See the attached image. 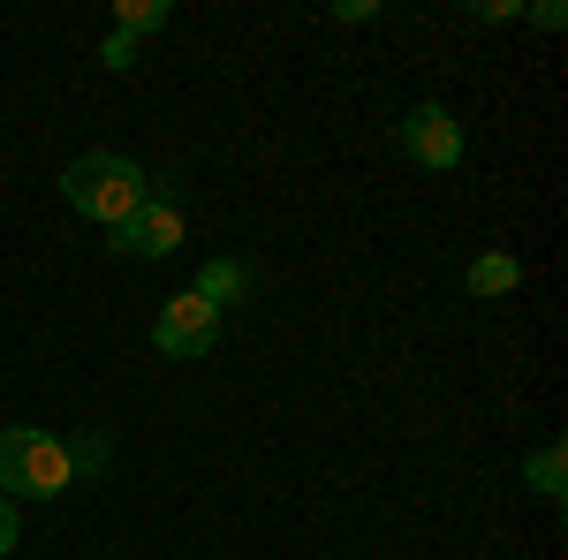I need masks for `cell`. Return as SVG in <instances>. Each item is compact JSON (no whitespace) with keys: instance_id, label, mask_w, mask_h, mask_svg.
<instances>
[{"instance_id":"obj_6","label":"cell","mask_w":568,"mask_h":560,"mask_svg":"<svg viewBox=\"0 0 568 560\" xmlns=\"http://www.w3.org/2000/svg\"><path fill=\"white\" fill-rule=\"evenodd\" d=\"M251 288H258V273H251V265L213 258L205 273H197V288H190V296H205L213 310H235V303H251Z\"/></svg>"},{"instance_id":"obj_10","label":"cell","mask_w":568,"mask_h":560,"mask_svg":"<svg viewBox=\"0 0 568 560\" xmlns=\"http://www.w3.org/2000/svg\"><path fill=\"white\" fill-rule=\"evenodd\" d=\"M99 61H106V69H136V39H122V31H114V39L99 45Z\"/></svg>"},{"instance_id":"obj_8","label":"cell","mask_w":568,"mask_h":560,"mask_svg":"<svg viewBox=\"0 0 568 560\" xmlns=\"http://www.w3.org/2000/svg\"><path fill=\"white\" fill-rule=\"evenodd\" d=\"M463 288H470L478 303H493V296H516V288H524V265H516V258H500V251H493V258H478L470 273H463Z\"/></svg>"},{"instance_id":"obj_5","label":"cell","mask_w":568,"mask_h":560,"mask_svg":"<svg viewBox=\"0 0 568 560\" xmlns=\"http://www.w3.org/2000/svg\"><path fill=\"white\" fill-rule=\"evenodd\" d=\"M152 342H160V356H213L220 342V310L205 296H168L160 303V326H152Z\"/></svg>"},{"instance_id":"obj_11","label":"cell","mask_w":568,"mask_h":560,"mask_svg":"<svg viewBox=\"0 0 568 560\" xmlns=\"http://www.w3.org/2000/svg\"><path fill=\"white\" fill-rule=\"evenodd\" d=\"M8 546H16V500L0 492V553H8Z\"/></svg>"},{"instance_id":"obj_9","label":"cell","mask_w":568,"mask_h":560,"mask_svg":"<svg viewBox=\"0 0 568 560\" xmlns=\"http://www.w3.org/2000/svg\"><path fill=\"white\" fill-rule=\"evenodd\" d=\"M168 0H114V31L122 39H144V31H168Z\"/></svg>"},{"instance_id":"obj_2","label":"cell","mask_w":568,"mask_h":560,"mask_svg":"<svg viewBox=\"0 0 568 560\" xmlns=\"http://www.w3.org/2000/svg\"><path fill=\"white\" fill-rule=\"evenodd\" d=\"M69 485H77L69 439H53V431H39V425L0 431V492H8V500H61Z\"/></svg>"},{"instance_id":"obj_7","label":"cell","mask_w":568,"mask_h":560,"mask_svg":"<svg viewBox=\"0 0 568 560\" xmlns=\"http://www.w3.org/2000/svg\"><path fill=\"white\" fill-rule=\"evenodd\" d=\"M524 485L538 492V500H561V492H568V447H561V439H546V447H530V455H524Z\"/></svg>"},{"instance_id":"obj_3","label":"cell","mask_w":568,"mask_h":560,"mask_svg":"<svg viewBox=\"0 0 568 560\" xmlns=\"http://www.w3.org/2000/svg\"><path fill=\"white\" fill-rule=\"evenodd\" d=\"M106 235H114V243H106L114 258H175L182 251V205L168 190H152V197H144L122 227H106Z\"/></svg>"},{"instance_id":"obj_4","label":"cell","mask_w":568,"mask_h":560,"mask_svg":"<svg viewBox=\"0 0 568 560\" xmlns=\"http://www.w3.org/2000/svg\"><path fill=\"white\" fill-rule=\"evenodd\" d=\"M402 152H409L417 167H433V174L463 167V114H455V106H439V99L409 106V114H402Z\"/></svg>"},{"instance_id":"obj_1","label":"cell","mask_w":568,"mask_h":560,"mask_svg":"<svg viewBox=\"0 0 568 560\" xmlns=\"http://www.w3.org/2000/svg\"><path fill=\"white\" fill-rule=\"evenodd\" d=\"M61 197L84 220H99V227H122V220L152 197V174L136 167L130 152H84V160L61 167Z\"/></svg>"}]
</instances>
